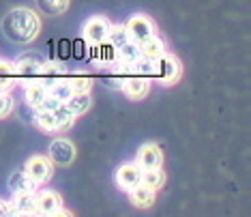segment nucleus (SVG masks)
Returning <instances> with one entry per match:
<instances>
[{"mask_svg": "<svg viewBox=\"0 0 251 217\" xmlns=\"http://www.w3.org/2000/svg\"><path fill=\"white\" fill-rule=\"evenodd\" d=\"M24 172L30 176L37 185L41 183H48L54 174V165L50 162V157H43V155H32L28 162L24 163Z\"/></svg>", "mask_w": 251, "mask_h": 217, "instance_id": "6e6552de", "label": "nucleus"}, {"mask_svg": "<svg viewBox=\"0 0 251 217\" xmlns=\"http://www.w3.org/2000/svg\"><path fill=\"white\" fill-rule=\"evenodd\" d=\"M9 215H13L9 200H2V198H0V217H9Z\"/></svg>", "mask_w": 251, "mask_h": 217, "instance_id": "a878e982", "label": "nucleus"}, {"mask_svg": "<svg viewBox=\"0 0 251 217\" xmlns=\"http://www.w3.org/2000/svg\"><path fill=\"white\" fill-rule=\"evenodd\" d=\"M118 86L129 99L138 101V99H144L148 95V88H151V80L142 78V76H135V73H127L118 80Z\"/></svg>", "mask_w": 251, "mask_h": 217, "instance_id": "9d476101", "label": "nucleus"}, {"mask_svg": "<svg viewBox=\"0 0 251 217\" xmlns=\"http://www.w3.org/2000/svg\"><path fill=\"white\" fill-rule=\"evenodd\" d=\"M114 181H116L118 190L123 191H129L133 190L135 185H140L142 183V168L138 162H127L123 165H118L116 174H114Z\"/></svg>", "mask_w": 251, "mask_h": 217, "instance_id": "1a4fd4ad", "label": "nucleus"}, {"mask_svg": "<svg viewBox=\"0 0 251 217\" xmlns=\"http://www.w3.org/2000/svg\"><path fill=\"white\" fill-rule=\"evenodd\" d=\"M140 52H142V56H146V58L157 60V58H161V56L168 54L170 50H168V45L163 43V39H159L157 35H152V37H148L146 41L140 43Z\"/></svg>", "mask_w": 251, "mask_h": 217, "instance_id": "2eb2a0df", "label": "nucleus"}, {"mask_svg": "<svg viewBox=\"0 0 251 217\" xmlns=\"http://www.w3.org/2000/svg\"><path fill=\"white\" fill-rule=\"evenodd\" d=\"M135 162L140 163L142 170H146V168H161V163H163V153H161V148H159L157 144L148 142V144H142V146H140L138 159H135Z\"/></svg>", "mask_w": 251, "mask_h": 217, "instance_id": "f8f14e48", "label": "nucleus"}, {"mask_svg": "<svg viewBox=\"0 0 251 217\" xmlns=\"http://www.w3.org/2000/svg\"><path fill=\"white\" fill-rule=\"evenodd\" d=\"M65 76H67V71H65V67L62 65H58V62H54V60H45L43 69H41V76H39V82L45 84V86H50V84H54L56 80H60Z\"/></svg>", "mask_w": 251, "mask_h": 217, "instance_id": "f3484780", "label": "nucleus"}, {"mask_svg": "<svg viewBox=\"0 0 251 217\" xmlns=\"http://www.w3.org/2000/svg\"><path fill=\"white\" fill-rule=\"evenodd\" d=\"M9 190L11 193H20V191H30V193H35L37 191V183L28 176L24 170L22 172H15V174H11V179H9Z\"/></svg>", "mask_w": 251, "mask_h": 217, "instance_id": "a211bd4d", "label": "nucleus"}, {"mask_svg": "<svg viewBox=\"0 0 251 217\" xmlns=\"http://www.w3.org/2000/svg\"><path fill=\"white\" fill-rule=\"evenodd\" d=\"M13 112V97L9 90H0V118H7Z\"/></svg>", "mask_w": 251, "mask_h": 217, "instance_id": "393cba45", "label": "nucleus"}, {"mask_svg": "<svg viewBox=\"0 0 251 217\" xmlns=\"http://www.w3.org/2000/svg\"><path fill=\"white\" fill-rule=\"evenodd\" d=\"M90 104H93V99H90L88 93H73L69 99L65 101V106L69 108V110L75 114V116H79V114L88 112L90 110Z\"/></svg>", "mask_w": 251, "mask_h": 217, "instance_id": "6ab92c4d", "label": "nucleus"}, {"mask_svg": "<svg viewBox=\"0 0 251 217\" xmlns=\"http://www.w3.org/2000/svg\"><path fill=\"white\" fill-rule=\"evenodd\" d=\"M48 95L54 97V99L60 101V104H65V101L73 95V88H71V84L67 82V76L60 78V80H56L54 84H50V86H48Z\"/></svg>", "mask_w": 251, "mask_h": 217, "instance_id": "aec40b11", "label": "nucleus"}, {"mask_svg": "<svg viewBox=\"0 0 251 217\" xmlns=\"http://www.w3.org/2000/svg\"><path fill=\"white\" fill-rule=\"evenodd\" d=\"M180 73H182V67H180V60L176 58L174 54H165L161 58H157V69H155V80L157 82L165 84V86H172L180 80Z\"/></svg>", "mask_w": 251, "mask_h": 217, "instance_id": "423d86ee", "label": "nucleus"}, {"mask_svg": "<svg viewBox=\"0 0 251 217\" xmlns=\"http://www.w3.org/2000/svg\"><path fill=\"white\" fill-rule=\"evenodd\" d=\"M71 0H37V7L43 15H62L69 9Z\"/></svg>", "mask_w": 251, "mask_h": 217, "instance_id": "412c9836", "label": "nucleus"}, {"mask_svg": "<svg viewBox=\"0 0 251 217\" xmlns=\"http://www.w3.org/2000/svg\"><path fill=\"white\" fill-rule=\"evenodd\" d=\"M48 157L52 163L69 165L73 159H75V146H73V142L67 140V138H56V140L50 142Z\"/></svg>", "mask_w": 251, "mask_h": 217, "instance_id": "9b49d317", "label": "nucleus"}, {"mask_svg": "<svg viewBox=\"0 0 251 217\" xmlns=\"http://www.w3.org/2000/svg\"><path fill=\"white\" fill-rule=\"evenodd\" d=\"M45 60L48 58H43L41 54H22L20 58H15V62H13L15 82L18 84L39 82V76H41V69H43Z\"/></svg>", "mask_w": 251, "mask_h": 217, "instance_id": "7ed1b4c3", "label": "nucleus"}, {"mask_svg": "<svg viewBox=\"0 0 251 217\" xmlns=\"http://www.w3.org/2000/svg\"><path fill=\"white\" fill-rule=\"evenodd\" d=\"M41 30V20L32 9L15 7L2 18V32L13 43H30Z\"/></svg>", "mask_w": 251, "mask_h": 217, "instance_id": "f257e3e1", "label": "nucleus"}, {"mask_svg": "<svg viewBox=\"0 0 251 217\" xmlns=\"http://www.w3.org/2000/svg\"><path fill=\"white\" fill-rule=\"evenodd\" d=\"M125 30H127L131 41H135V43H142V41H146L148 37L157 35L155 22L148 18V15H142V13L131 15L127 20V24H125Z\"/></svg>", "mask_w": 251, "mask_h": 217, "instance_id": "0eeeda50", "label": "nucleus"}, {"mask_svg": "<svg viewBox=\"0 0 251 217\" xmlns=\"http://www.w3.org/2000/svg\"><path fill=\"white\" fill-rule=\"evenodd\" d=\"M9 204H11L13 215H35V193H30V191L13 193Z\"/></svg>", "mask_w": 251, "mask_h": 217, "instance_id": "ddd939ff", "label": "nucleus"}, {"mask_svg": "<svg viewBox=\"0 0 251 217\" xmlns=\"http://www.w3.org/2000/svg\"><path fill=\"white\" fill-rule=\"evenodd\" d=\"M110 28H112V22L107 18H103V15H93V18L86 20V24L82 28L84 41L88 45H103L107 35H110Z\"/></svg>", "mask_w": 251, "mask_h": 217, "instance_id": "39448f33", "label": "nucleus"}, {"mask_svg": "<svg viewBox=\"0 0 251 217\" xmlns=\"http://www.w3.org/2000/svg\"><path fill=\"white\" fill-rule=\"evenodd\" d=\"M142 183H144L146 187H151V190L159 191L163 187V183H165L163 170L161 168H146V170H142Z\"/></svg>", "mask_w": 251, "mask_h": 217, "instance_id": "4be33fe9", "label": "nucleus"}, {"mask_svg": "<svg viewBox=\"0 0 251 217\" xmlns=\"http://www.w3.org/2000/svg\"><path fill=\"white\" fill-rule=\"evenodd\" d=\"M35 215H71L69 209L62 207V198L54 190L35 191Z\"/></svg>", "mask_w": 251, "mask_h": 217, "instance_id": "20e7f679", "label": "nucleus"}, {"mask_svg": "<svg viewBox=\"0 0 251 217\" xmlns=\"http://www.w3.org/2000/svg\"><path fill=\"white\" fill-rule=\"evenodd\" d=\"M15 73H13V62L0 58V90H9L15 86Z\"/></svg>", "mask_w": 251, "mask_h": 217, "instance_id": "5701e85b", "label": "nucleus"}, {"mask_svg": "<svg viewBox=\"0 0 251 217\" xmlns=\"http://www.w3.org/2000/svg\"><path fill=\"white\" fill-rule=\"evenodd\" d=\"M75 123V114H73L65 104L56 106V108H39L35 114V125L45 134H56V131H65Z\"/></svg>", "mask_w": 251, "mask_h": 217, "instance_id": "f03ea898", "label": "nucleus"}, {"mask_svg": "<svg viewBox=\"0 0 251 217\" xmlns=\"http://www.w3.org/2000/svg\"><path fill=\"white\" fill-rule=\"evenodd\" d=\"M155 196H157V191L151 190V187H146L144 183H140V185H135L133 190H129L131 204H133V207H140V209L152 207V204H155Z\"/></svg>", "mask_w": 251, "mask_h": 217, "instance_id": "4468645a", "label": "nucleus"}, {"mask_svg": "<svg viewBox=\"0 0 251 217\" xmlns=\"http://www.w3.org/2000/svg\"><path fill=\"white\" fill-rule=\"evenodd\" d=\"M24 97H26V104L30 108H35L39 110L41 104L45 101V97H48V86L41 82H30V84H24Z\"/></svg>", "mask_w": 251, "mask_h": 217, "instance_id": "dca6fc26", "label": "nucleus"}, {"mask_svg": "<svg viewBox=\"0 0 251 217\" xmlns=\"http://www.w3.org/2000/svg\"><path fill=\"white\" fill-rule=\"evenodd\" d=\"M67 82L71 84L73 93H88L90 86H93V80L84 73H69L67 71Z\"/></svg>", "mask_w": 251, "mask_h": 217, "instance_id": "b1692460", "label": "nucleus"}]
</instances>
